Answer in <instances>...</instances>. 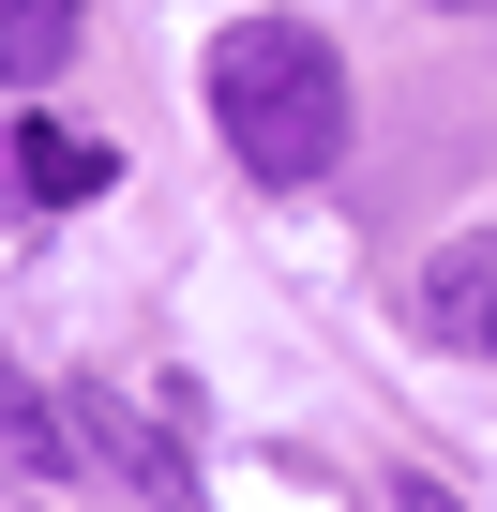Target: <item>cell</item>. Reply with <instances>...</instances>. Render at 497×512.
<instances>
[{
  "instance_id": "cell-1",
  "label": "cell",
  "mask_w": 497,
  "mask_h": 512,
  "mask_svg": "<svg viewBox=\"0 0 497 512\" xmlns=\"http://www.w3.org/2000/svg\"><path fill=\"white\" fill-rule=\"evenodd\" d=\"M211 121H226L241 181H272V196L332 181L347 166V61H332V31H302V16H226L211 31Z\"/></svg>"
},
{
  "instance_id": "cell-2",
  "label": "cell",
  "mask_w": 497,
  "mask_h": 512,
  "mask_svg": "<svg viewBox=\"0 0 497 512\" xmlns=\"http://www.w3.org/2000/svg\"><path fill=\"white\" fill-rule=\"evenodd\" d=\"M407 332L452 347V362H497V226L482 241H437L422 272H407Z\"/></svg>"
},
{
  "instance_id": "cell-3",
  "label": "cell",
  "mask_w": 497,
  "mask_h": 512,
  "mask_svg": "<svg viewBox=\"0 0 497 512\" xmlns=\"http://www.w3.org/2000/svg\"><path fill=\"white\" fill-rule=\"evenodd\" d=\"M61 422H76V452H106V482H121V497H181V482H196V467H181V437H166L136 392H106V377H76V392H61Z\"/></svg>"
},
{
  "instance_id": "cell-4",
  "label": "cell",
  "mask_w": 497,
  "mask_h": 512,
  "mask_svg": "<svg viewBox=\"0 0 497 512\" xmlns=\"http://www.w3.org/2000/svg\"><path fill=\"white\" fill-rule=\"evenodd\" d=\"M76 61V0H0V76H61Z\"/></svg>"
},
{
  "instance_id": "cell-5",
  "label": "cell",
  "mask_w": 497,
  "mask_h": 512,
  "mask_svg": "<svg viewBox=\"0 0 497 512\" xmlns=\"http://www.w3.org/2000/svg\"><path fill=\"white\" fill-rule=\"evenodd\" d=\"M16 166H31V196H106V136H61V121H31V136H16Z\"/></svg>"
},
{
  "instance_id": "cell-6",
  "label": "cell",
  "mask_w": 497,
  "mask_h": 512,
  "mask_svg": "<svg viewBox=\"0 0 497 512\" xmlns=\"http://www.w3.org/2000/svg\"><path fill=\"white\" fill-rule=\"evenodd\" d=\"M0 452H31V467H61V452H76V422H61V407H46L16 362H0Z\"/></svg>"
},
{
  "instance_id": "cell-7",
  "label": "cell",
  "mask_w": 497,
  "mask_h": 512,
  "mask_svg": "<svg viewBox=\"0 0 497 512\" xmlns=\"http://www.w3.org/2000/svg\"><path fill=\"white\" fill-rule=\"evenodd\" d=\"M392 512H467V497H452V482H422V467H407V482H392Z\"/></svg>"
},
{
  "instance_id": "cell-8",
  "label": "cell",
  "mask_w": 497,
  "mask_h": 512,
  "mask_svg": "<svg viewBox=\"0 0 497 512\" xmlns=\"http://www.w3.org/2000/svg\"><path fill=\"white\" fill-rule=\"evenodd\" d=\"M16 196H31V166H16V151H0V211H16Z\"/></svg>"
},
{
  "instance_id": "cell-9",
  "label": "cell",
  "mask_w": 497,
  "mask_h": 512,
  "mask_svg": "<svg viewBox=\"0 0 497 512\" xmlns=\"http://www.w3.org/2000/svg\"><path fill=\"white\" fill-rule=\"evenodd\" d=\"M437 16H497V0H437Z\"/></svg>"
}]
</instances>
